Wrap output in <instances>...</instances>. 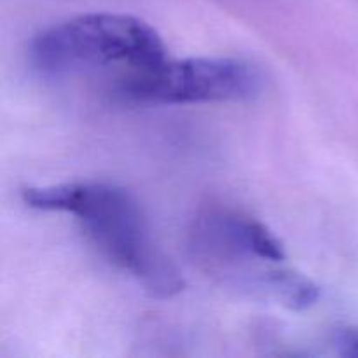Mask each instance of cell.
<instances>
[{
  "mask_svg": "<svg viewBox=\"0 0 358 358\" xmlns=\"http://www.w3.org/2000/svg\"><path fill=\"white\" fill-rule=\"evenodd\" d=\"M30 62L44 77H69L108 66L145 70L168 59L161 35L122 13H90L45 28L30 44Z\"/></svg>",
  "mask_w": 358,
  "mask_h": 358,
  "instance_id": "2",
  "label": "cell"
},
{
  "mask_svg": "<svg viewBox=\"0 0 358 358\" xmlns=\"http://www.w3.org/2000/svg\"><path fill=\"white\" fill-rule=\"evenodd\" d=\"M336 353L346 358H358V329H339L334 336Z\"/></svg>",
  "mask_w": 358,
  "mask_h": 358,
  "instance_id": "5",
  "label": "cell"
},
{
  "mask_svg": "<svg viewBox=\"0 0 358 358\" xmlns=\"http://www.w3.org/2000/svg\"><path fill=\"white\" fill-rule=\"evenodd\" d=\"M266 301L280 304L290 311H304L320 297V289L303 273L289 268H275L269 275L264 292Z\"/></svg>",
  "mask_w": 358,
  "mask_h": 358,
  "instance_id": "4",
  "label": "cell"
},
{
  "mask_svg": "<svg viewBox=\"0 0 358 358\" xmlns=\"http://www.w3.org/2000/svg\"><path fill=\"white\" fill-rule=\"evenodd\" d=\"M21 198L30 208L72 213L91 243L152 296L170 299L184 290L180 271L154 245L142 208L126 189L107 182H66L27 187Z\"/></svg>",
  "mask_w": 358,
  "mask_h": 358,
  "instance_id": "1",
  "label": "cell"
},
{
  "mask_svg": "<svg viewBox=\"0 0 358 358\" xmlns=\"http://www.w3.org/2000/svg\"><path fill=\"white\" fill-rule=\"evenodd\" d=\"M264 86L261 70L229 56L164 59L156 66L129 72L117 94L136 105H187L250 101Z\"/></svg>",
  "mask_w": 358,
  "mask_h": 358,
  "instance_id": "3",
  "label": "cell"
}]
</instances>
